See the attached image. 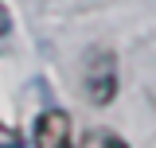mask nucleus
Wrapping results in <instances>:
<instances>
[{"mask_svg": "<svg viewBox=\"0 0 156 148\" xmlns=\"http://www.w3.org/2000/svg\"><path fill=\"white\" fill-rule=\"evenodd\" d=\"M82 86H86V97L94 105H109L117 97V58L109 51H94V55L86 58Z\"/></svg>", "mask_w": 156, "mask_h": 148, "instance_id": "1", "label": "nucleus"}, {"mask_svg": "<svg viewBox=\"0 0 156 148\" xmlns=\"http://www.w3.org/2000/svg\"><path fill=\"white\" fill-rule=\"evenodd\" d=\"M35 148H70V117L62 109H43L35 117Z\"/></svg>", "mask_w": 156, "mask_h": 148, "instance_id": "2", "label": "nucleus"}, {"mask_svg": "<svg viewBox=\"0 0 156 148\" xmlns=\"http://www.w3.org/2000/svg\"><path fill=\"white\" fill-rule=\"evenodd\" d=\"M86 148H129V144L113 132H94V136H86Z\"/></svg>", "mask_w": 156, "mask_h": 148, "instance_id": "3", "label": "nucleus"}, {"mask_svg": "<svg viewBox=\"0 0 156 148\" xmlns=\"http://www.w3.org/2000/svg\"><path fill=\"white\" fill-rule=\"evenodd\" d=\"M0 148H23L20 132H16V129H8V125H0Z\"/></svg>", "mask_w": 156, "mask_h": 148, "instance_id": "4", "label": "nucleus"}, {"mask_svg": "<svg viewBox=\"0 0 156 148\" xmlns=\"http://www.w3.org/2000/svg\"><path fill=\"white\" fill-rule=\"evenodd\" d=\"M8 31H12V16H8V8L0 4V39L8 35Z\"/></svg>", "mask_w": 156, "mask_h": 148, "instance_id": "5", "label": "nucleus"}]
</instances>
